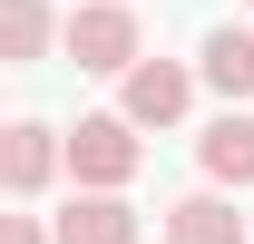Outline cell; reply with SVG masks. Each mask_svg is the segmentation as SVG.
<instances>
[{
    "label": "cell",
    "instance_id": "cell-1",
    "mask_svg": "<svg viewBox=\"0 0 254 244\" xmlns=\"http://www.w3.org/2000/svg\"><path fill=\"white\" fill-rule=\"evenodd\" d=\"M68 59L98 68V78H127V68H137V10H127V0H88V10H68Z\"/></svg>",
    "mask_w": 254,
    "mask_h": 244
},
{
    "label": "cell",
    "instance_id": "cell-2",
    "mask_svg": "<svg viewBox=\"0 0 254 244\" xmlns=\"http://www.w3.org/2000/svg\"><path fill=\"white\" fill-rule=\"evenodd\" d=\"M68 176L98 185V195H118V185L137 176V127H127V118H78V137H68Z\"/></svg>",
    "mask_w": 254,
    "mask_h": 244
},
{
    "label": "cell",
    "instance_id": "cell-3",
    "mask_svg": "<svg viewBox=\"0 0 254 244\" xmlns=\"http://www.w3.org/2000/svg\"><path fill=\"white\" fill-rule=\"evenodd\" d=\"M186 98H195V78H186L176 59H137V68H127V108H118V118H127V127H176Z\"/></svg>",
    "mask_w": 254,
    "mask_h": 244
},
{
    "label": "cell",
    "instance_id": "cell-4",
    "mask_svg": "<svg viewBox=\"0 0 254 244\" xmlns=\"http://www.w3.org/2000/svg\"><path fill=\"white\" fill-rule=\"evenodd\" d=\"M49 166H59V137H49L39 118H20L10 137H0V185H10V195H39Z\"/></svg>",
    "mask_w": 254,
    "mask_h": 244
},
{
    "label": "cell",
    "instance_id": "cell-5",
    "mask_svg": "<svg viewBox=\"0 0 254 244\" xmlns=\"http://www.w3.org/2000/svg\"><path fill=\"white\" fill-rule=\"evenodd\" d=\"M195 166H205L215 185H254V118H215L205 147H195Z\"/></svg>",
    "mask_w": 254,
    "mask_h": 244
},
{
    "label": "cell",
    "instance_id": "cell-6",
    "mask_svg": "<svg viewBox=\"0 0 254 244\" xmlns=\"http://www.w3.org/2000/svg\"><path fill=\"white\" fill-rule=\"evenodd\" d=\"M245 235V215L225 205V195H186V205H166V244H235Z\"/></svg>",
    "mask_w": 254,
    "mask_h": 244
},
{
    "label": "cell",
    "instance_id": "cell-7",
    "mask_svg": "<svg viewBox=\"0 0 254 244\" xmlns=\"http://www.w3.org/2000/svg\"><path fill=\"white\" fill-rule=\"evenodd\" d=\"M59 244H137V215H127L118 195H78V205L59 215Z\"/></svg>",
    "mask_w": 254,
    "mask_h": 244
},
{
    "label": "cell",
    "instance_id": "cell-8",
    "mask_svg": "<svg viewBox=\"0 0 254 244\" xmlns=\"http://www.w3.org/2000/svg\"><path fill=\"white\" fill-rule=\"evenodd\" d=\"M205 88L254 98V39H245V30H215V39H205Z\"/></svg>",
    "mask_w": 254,
    "mask_h": 244
},
{
    "label": "cell",
    "instance_id": "cell-9",
    "mask_svg": "<svg viewBox=\"0 0 254 244\" xmlns=\"http://www.w3.org/2000/svg\"><path fill=\"white\" fill-rule=\"evenodd\" d=\"M49 49V0H0V59H39Z\"/></svg>",
    "mask_w": 254,
    "mask_h": 244
},
{
    "label": "cell",
    "instance_id": "cell-10",
    "mask_svg": "<svg viewBox=\"0 0 254 244\" xmlns=\"http://www.w3.org/2000/svg\"><path fill=\"white\" fill-rule=\"evenodd\" d=\"M0 244H49V235H39L30 215H10V225H0Z\"/></svg>",
    "mask_w": 254,
    "mask_h": 244
}]
</instances>
